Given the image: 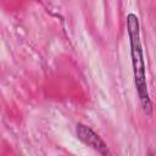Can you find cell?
<instances>
[{
	"mask_svg": "<svg viewBox=\"0 0 156 156\" xmlns=\"http://www.w3.org/2000/svg\"><path fill=\"white\" fill-rule=\"evenodd\" d=\"M76 134H77L78 139L84 145L89 146L90 149H93L98 154L104 155V156L110 154L106 143L90 127H88V126H85L83 123H77V126H76Z\"/></svg>",
	"mask_w": 156,
	"mask_h": 156,
	"instance_id": "cell-2",
	"label": "cell"
},
{
	"mask_svg": "<svg viewBox=\"0 0 156 156\" xmlns=\"http://www.w3.org/2000/svg\"><path fill=\"white\" fill-rule=\"evenodd\" d=\"M127 32L129 38L130 46V57H132V67H133V77L135 89L139 96V101L144 113L151 115L152 112V102L147 90L146 83V71H145V61L143 45L140 39V24L139 18L134 13H128L127 16Z\"/></svg>",
	"mask_w": 156,
	"mask_h": 156,
	"instance_id": "cell-1",
	"label": "cell"
}]
</instances>
